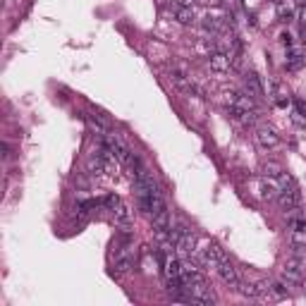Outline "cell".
Masks as SVG:
<instances>
[{
    "instance_id": "1",
    "label": "cell",
    "mask_w": 306,
    "mask_h": 306,
    "mask_svg": "<svg viewBox=\"0 0 306 306\" xmlns=\"http://www.w3.org/2000/svg\"><path fill=\"white\" fill-rule=\"evenodd\" d=\"M306 275V263L304 258H299V256H292V258H287L282 266V280L290 285H301V280H304Z\"/></svg>"
},
{
    "instance_id": "2",
    "label": "cell",
    "mask_w": 306,
    "mask_h": 306,
    "mask_svg": "<svg viewBox=\"0 0 306 306\" xmlns=\"http://www.w3.org/2000/svg\"><path fill=\"white\" fill-rule=\"evenodd\" d=\"M187 290L191 294V304H201V306H211L218 301L215 292L208 282H199V285H187Z\"/></svg>"
},
{
    "instance_id": "3",
    "label": "cell",
    "mask_w": 306,
    "mask_h": 306,
    "mask_svg": "<svg viewBox=\"0 0 306 306\" xmlns=\"http://www.w3.org/2000/svg\"><path fill=\"white\" fill-rule=\"evenodd\" d=\"M170 81H172L177 91H182L184 96H196L199 94V89H196V84L191 81V77H187V74L180 72V70H172V72H170Z\"/></svg>"
},
{
    "instance_id": "4",
    "label": "cell",
    "mask_w": 306,
    "mask_h": 306,
    "mask_svg": "<svg viewBox=\"0 0 306 306\" xmlns=\"http://www.w3.org/2000/svg\"><path fill=\"white\" fill-rule=\"evenodd\" d=\"M256 144L261 148H275V146H280V134L268 124H261L256 129Z\"/></svg>"
},
{
    "instance_id": "5",
    "label": "cell",
    "mask_w": 306,
    "mask_h": 306,
    "mask_svg": "<svg viewBox=\"0 0 306 306\" xmlns=\"http://www.w3.org/2000/svg\"><path fill=\"white\" fill-rule=\"evenodd\" d=\"M208 65H211L213 72H218V74H225L230 72L234 67V60L230 53H223V51H215L211 53V58H208Z\"/></svg>"
},
{
    "instance_id": "6",
    "label": "cell",
    "mask_w": 306,
    "mask_h": 306,
    "mask_svg": "<svg viewBox=\"0 0 306 306\" xmlns=\"http://www.w3.org/2000/svg\"><path fill=\"white\" fill-rule=\"evenodd\" d=\"M218 273H220V277H223V282L230 287V290H237L242 285V277H239V273H237V268H234L230 261H223L218 266Z\"/></svg>"
},
{
    "instance_id": "7",
    "label": "cell",
    "mask_w": 306,
    "mask_h": 306,
    "mask_svg": "<svg viewBox=\"0 0 306 306\" xmlns=\"http://www.w3.org/2000/svg\"><path fill=\"white\" fill-rule=\"evenodd\" d=\"M277 204H280L282 211H297V206L301 204V194H299L297 187L294 189H285L277 194Z\"/></svg>"
},
{
    "instance_id": "8",
    "label": "cell",
    "mask_w": 306,
    "mask_h": 306,
    "mask_svg": "<svg viewBox=\"0 0 306 306\" xmlns=\"http://www.w3.org/2000/svg\"><path fill=\"white\" fill-rule=\"evenodd\" d=\"M244 91H247L249 96H254V98H261L266 91H263V81L261 77L256 72H247L244 74Z\"/></svg>"
},
{
    "instance_id": "9",
    "label": "cell",
    "mask_w": 306,
    "mask_h": 306,
    "mask_svg": "<svg viewBox=\"0 0 306 306\" xmlns=\"http://www.w3.org/2000/svg\"><path fill=\"white\" fill-rule=\"evenodd\" d=\"M194 247H196V237H194V232H189V230H187V232H184L182 237H180V239L175 242L177 254L184 256V258L194 254Z\"/></svg>"
},
{
    "instance_id": "10",
    "label": "cell",
    "mask_w": 306,
    "mask_h": 306,
    "mask_svg": "<svg viewBox=\"0 0 306 306\" xmlns=\"http://www.w3.org/2000/svg\"><path fill=\"white\" fill-rule=\"evenodd\" d=\"M304 65H306L304 51H301V48H290V51H287V62H285L287 72H299Z\"/></svg>"
},
{
    "instance_id": "11",
    "label": "cell",
    "mask_w": 306,
    "mask_h": 306,
    "mask_svg": "<svg viewBox=\"0 0 306 306\" xmlns=\"http://www.w3.org/2000/svg\"><path fill=\"white\" fill-rule=\"evenodd\" d=\"M232 98H230V105H234V108L239 110H256V101L254 96H249L247 91L244 94H230Z\"/></svg>"
},
{
    "instance_id": "12",
    "label": "cell",
    "mask_w": 306,
    "mask_h": 306,
    "mask_svg": "<svg viewBox=\"0 0 306 306\" xmlns=\"http://www.w3.org/2000/svg\"><path fill=\"white\" fill-rule=\"evenodd\" d=\"M86 170H89V175H96V177L105 175V158H103L101 153H96V156H89Z\"/></svg>"
},
{
    "instance_id": "13",
    "label": "cell",
    "mask_w": 306,
    "mask_h": 306,
    "mask_svg": "<svg viewBox=\"0 0 306 306\" xmlns=\"http://www.w3.org/2000/svg\"><path fill=\"white\" fill-rule=\"evenodd\" d=\"M113 218H115L117 225H129V223H132V211H129V206L120 201V204H117L115 208H113Z\"/></svg>"
},
{
    "instance_id": "14",
    "label": "cell",
    "mask_w": 306,
    "mask_h": 306,
    "mask_svg": "<svg viewBox=\"0 0 306 306\" xmlns=\"http://www.w3.org/2000/svg\"><path fill=\"white\" fill-rule=\"evenodd\" d=\"M175 19L180 24H184V27H189V24L196 22V15H194V10L189 5H180V8H175Z\"/></svg>"
},
{
    "instance_id": "15",
    "label": "cell",
    "mask_w": 306,
    "mask_h": 306,
    "mask_svg": "<svg viewBox=\"0 0 306 306\" xmlns=\"http://www.w3.org/2000/svg\"><path fill=\"white\" fill-rule=\"evenodd\" d=\"M273 96H275L277 105L285 108L287 101H290V89H287V84H282V81H273Z\"/></svg>"
},
{
    "instance_id": "16",
    "label": "cell",
    "mask_w": 306,
    "mask_h": 306,
    "mask_svg": "<svg viewBox=\"0 0 306 306\" xmlns=\"http://www.w3.org/2000/svg\"><path fill=\"white\" fill-rule=\"evenodd\" d=\"M282 165H280V163H263L261 165V175L263 177H268V180H277V177H280V172H282Z\"/></svg>"
},
{
    "instance_id": "17",
    "label": "cell",
    "mask_w": 306,
    "mask_h": 306,
    "mask_svg": "<svg viewBox=\"0 0 306 306\" xmlns=\"http://www.w3.org/2000/svg\"><path fill=\"white\" fill-rule=\"evenodd\" d=\"M277 187H280V191L294 189V187H297V182H294V177H292L287 170H282V172H280V177H277Z\"/></svg>"
},
{
    "instance_id": "18",
    "label": "cell",
    "mask_w": 306,
    "mask_h": 306,
    "mask_svg": "<svg viewBox=\"0 0 306 306\" xmlns=\"http://www.w3.org/2000/svg\"><path fill=\"white\" fill-rule=\"evenodd\" d=\"M277 191H280V187L273 184V182H268V184H263V187H261V196L270 201V199H277Z\"/></svg>"
},
{
    "instance_id": "19",
    "label": "cell",
    "mask_w": 306,
    "mask_h": 306,
    "mask_svg": "<svg viewBox=\"0 0 306 306\" xmlns=\"http://www.w3.org/2000/svg\"><path fill=\"white\" fill-rule=\"evenodd\" d=\"M220 27H223V24H220L218 17H206V19H204V29H206V31H213V34H218Z\"/></svg>"
},
{
    "instance_id": "20",
    "label": "cell",
    "mask_w": 306,
    "mask_h": 306,
    "mask_svg": "<svg viewBox=\"0 0 306 306\" xmlns=\"http://www.w3.org/2000/svg\"><path fill=\"white\" fill-rule=\"evenodd\" d=\"M292 122L299 124V127H306V113H301V110H292Z\"/></svg>"
},
{
    "instance_id": "21",
    "label": "cell",
    "mask_w": 306,
    "mask_h": 306,
    "mask_svg": "<svg viewBox=\"0 0 306 306\" xmlns=\"http://www.w3.org/2000/svg\"><path fill=\"white\" fill-rule=\"evenodd\" d=\"M117 204H120V196H117V194H108V196L103 199V206H105L108 211H113Z\"/></svg>"
},
{
    "instance_id": "22",
    "label": "cell",
    "mask_w": 306,
    "mask_h": 306,
    "mask_svg": "<svg viewBox=\"0 0 306 306\" xmlns=\"http://www.w3.org/2000/svg\"><path fill=\"white\" fill-rule=\"evenodd\" d=\"M277 17H280V22H292V10L280 5V8H277Z\"/></svg>"
},
{
    "instance_id": "23",
    "label": "cell",
    "mask_w": 306,
    "mask_h": 306,
    "mask_svg": "<svg viewBox=\"0 0 306 306\" xmlns=\"http://www.w3.org/2000/svg\"><path fill=\"white\" fill-rule=\"evenodd\" d=\"M199 5H211V8H218V5H223V0H196Z\"/></svg>"
},
{
    "instance_id": "24",
    "label": "cell",
    "mask_w": 306,
    "mask_h": 306,
    "mask_svg": "<svg viewBox=\"0 0 306 306\" xmlns=\"http://www.w3.org/2000/svg\"><path fill=\"white\" fill-rule=\"evenodd\" d=\"M280 41H282L285 46H290L292 43V36H290V34H280Z\"/></svg>"
},
{
    "instance_id": "25",
    "label": "cell",
    "mask_w": 306,
    "mask_h": 306,
    "mask_svg": "<svg viewBox=\"0 0 306 306\" xmlns=\"http://www.w3.org/2000/svg\"><path fill=\"white\" fill-rule=\"evenodd\" d=\"M301 290L306 292V275H304V280H301Z\"/></svg>"
},
{
    "instance_id": "26",
    "label": "cell",
    "mask_w": 306,
    "mask_h": 306,
    "mask_svg": "<svg viewBox=\"0 0 306 306\" xmlns=\"http://www.w3.org/2000/svg\"><path fill=\"white\" fill-rule=\"evenodd\" d=\"M294 3H297V5H306V0H294Z\"/></svg>"
}]
</instances>
